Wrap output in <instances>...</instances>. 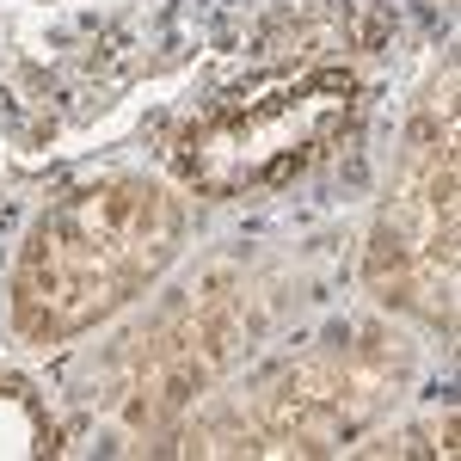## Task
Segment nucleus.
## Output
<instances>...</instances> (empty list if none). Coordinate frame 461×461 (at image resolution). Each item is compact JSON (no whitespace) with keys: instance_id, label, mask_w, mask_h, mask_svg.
Listing matches in <instances>:
<instances>
[{"instance_id":"nucleus-4","label":"nucleus","mask_w":461,"mask_h":461,"mask_svg":"<svg viewBox=\"0 0 461 461\" xmlns=\"http://www.w3.org/2000/svg\"><path fill=\"white\" fill-rule=\"evenodd\" d=\"M406 375V351L388 345L382 332L339 345V351H320L308 363L284 369L271 388L247 406V419L234 430V443L221 449H252V456H320V449H339L345 437L369 425L388 393Z\"/></svg>"},{"instance_id":"nucleus-1","label":"nucleus","mask_w":461,"mask_h":461,"mask_svg":"<svg viewBox=\"0 0 461 461\" xmlns=\"http://www.w3.org/2000/svg\"><path fill=\"white\" fill-rule=\"evenodd\" d=\"M185 234V203L160 178H93L37 215L13 271V326L37 345H62L74 332L117 314L148 289Z\"/></svg>"},{"instance_id":"nucleus-3","label":"nucleus","mask_w":461,"mask_h":461,"mask_svg":"<svg viewBox=\"0 0 461 461\" xmlns=\"http://www.w3.org/2000/svg\"><path fill=\"white\" fill-rule=\"evenodd\" d=\"M369 289L419 320H456V74L412 117L400 185L369 240Z\"/></svg>"},{"instance_id":"nucleus-6","label":"nucleus","mask_w":461,"mask_h":461,"mask_svg":"<svg viewBox=\"0 0 461 461\" xmlns=\"http://www.w3.org/2000/svg\"><path fill=\"white\" fill-rule=\"evenodd\" d=\"M50 412L19 375H0V461H25V456H50Z\"/></svg>"},{"instance_id":"nucleus-5","label":"nucleus","mask_w":461,"mask_h":461,"mask_svg":"<svg viewBox=\"0 0 461 461\" xmlns=\"http://www.w3.org/2000/svg\"><path fill=\"white\" fill-rule=\"evenodd\" d=\"M240 345V295L228 277L185 289L167 314L148 326L130 351L123 412L136 430H167L185 419V406L234 363Z\"/></svg>"},{"instance_id":"nucleus-2","label":"nucleus","mask_w":461,"mask_h":461,"mask_svg":"<svg viewBox=\"0 0 461 461\" xmlns=\"http://www.w3.org/2000/svg\"><path fill=\"white\" fill-rule=\"evenodd\" d=\"M351 123L357 80L339 68H314L221 99L178 136L173 160L178 178L203 197H252L326 160L339 136H351Z\"/></svg>"}]
</instances>
